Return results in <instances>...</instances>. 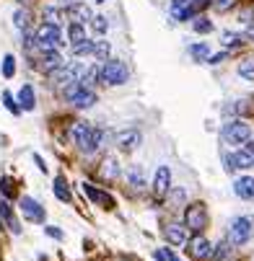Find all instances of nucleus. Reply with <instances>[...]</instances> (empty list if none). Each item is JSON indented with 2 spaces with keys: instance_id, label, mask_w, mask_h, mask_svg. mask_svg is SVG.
Wrapping results in <instances>:
<instances>
[{
  "instance_id": "obj_1",
  "label": "nucleus",
  "mask_w": 254,
  "mask_h": 261,
  "mask_svg": "<svg viewBox=\"0 0 254 261\" xmlns=\"http://www.w3.org/2000/svg\"><path fill=\"white\" fill-rule=\"evenodd\" d=\"M73 137H76V145L83 150V152H96L104 142V137H107V132L94 127V124H88V122H76L73 124Z\"/></svg>"
},
{
  "instance_id": "obj_2",
  "label": "nucleus",
  "mask_w": 254,
  "mask_h": 261,
  "mask_svg": "<svg viewBox=\"0 0 254 261\" xmlns=\"http://www.w3.org/2000/svg\"><path fill=\"white\" fill-rule=\"evenodd\" d=\"M251 140V127L244 119H231L220 130V142L223 145H246Z\"/></svg>"
},
{
  "instance_id": "obj_3",
  "label": "nucleus",
  "mask_w": 254,
  "mask_h": 261,
  "mask_svg": "<svg viewBox=\"0 0 254 261\" xmlns=\"http://www.w3.org/2000/svg\"><path fill=\"white\" fill-rule=\"evenodd\" d=\"M99 78L104 86H125L130 78V70L119 60H104V65L99 68Z\"/></svg>"
},
{
  "instance_id": "obj_4",
  "label": "nucleus",
  "mask_w": 254,
  "mask_h": 261,
  "mask_svg": "<svg viewBox=\"0 0 254 261\" xmlns=\"http://www.w3.org/2000/svg\"><path fill=\"white\" fill-rule=\"evenodd\" d=\"M210 222V214H207V207L202 202H192L184 210V228L192 230V233H202Z\"/></svg>"
},
{
  "instance_id": "obj_5",
  "label": "nucleus",
  "mask_w": 254,
  "mask_h": 261,
  "mask_svg": "<svg viewBox=\"0 0 254 261\" xmlns=\"http://www.w3.org/2000/svg\"><path fill=\"white\" fill-rule=\"evenodd\" d=\"M184 251L189 254V258H195V261H207V258H213L215 246L207 240L202 233H195V236L184 243Z\"/></svg>"
},
{
  "instance_id": "obj_6",
  "label": "nucleus",
  "mask_w": 254,
  "mask_h": 261,
  "mask_svg": "<svg viewBox=\"0 0 254 261\" xmlns=\"http://www.w3.org/2000/svg\"><path fill=\"white\" fill-rule=\"evenodd\" d=\"M60 44H63V32H60V26L42 24L39 32H37V47L42 52H50V50H57Z\"/></svg>"
},
{
  "instance_id": "obj_7",
  "label": "nucleus",
  "mask_w": 254,
  "mask_h": 261,
  "mask_svg": "<svg viewBox=\"0 0 254 261\" xmlns=\"http://www.w3.org/2000/svg\"><path fill=\"white\" fill-rule=\"evenodd\" d=\"M251 233H254V225H251L249 218H233L231 225H228V240H231L233 246H244V243H249Z\"/></svg>"
},
{
  "instance_id": "obj_8",
  "label": "nucleus",
  "mask_w": 254,
  "mask_h": 261,
  "mask_svg": "<svg viewBox=\"0 0 254 261\" xmlns=\"http://www.w3.org/2000/svg\"><path fill=\"white\" fill-rule=\"evenodd\" d=\"M223 160H226V168H228V171H236V168H251V166H254V150L244 148V150H238V152H231V156H226Z\"/></svg>"
},
{
  "instance_id": "obj_9",
  "label": "nucleus",
  "mask_w": 254,
  "mask_h": 261,
  "mask_svg": "<svg viewBox=\"0 0 254 261\" xmlns=\"http://www.w3.org/2000/svg\"><path fill=\"white\" fill-rule=\"evenodd\" d=\"M21 212H24V218L32 220V222H44V218H47L44 207L32 196H21Z\"/></svg>"
},
{
  "instance_id": "obj_10",
  "label": "nucleus",
  "mask_w": 254,
  "mask_h": 261,
  "mask_svg": "<svg viewBox=\"0 0 254 261\" xmlns=\"http://www.w3.org/2000/svg\"><path fill=\"white\" fill-rule=\"evenodd\" d=\"M143 142V134L138 130H125V132H119L117 134V148L119 150H125V152H132V150H138Z\"/></svg>"
},
{
  "instance_id": "obj_11",
  "label": "nucleus",
  "mask_w": 254,
  "mask_h": 261,
  "mask_svg": "<svg viewBox=\"0 0 254 261\" xmlns=\"http://www.w3.org/2000/svg\"><path fill=\"white\" fill-rule=\"evenodd\" d=\"M91 18H94L91 8H88L86 3H81V0H78V3H70V6H68V21H70V24H83V26H86Z\"/></svg>"
},
{
  "instance_id": "obj_12",
  "label": "nucleus",
  "mask_w": 254,
  "mask_h": 261,
  "mask_svg": "<svg viewBox=\"0 0 254 261\" xmlns=\"http://www.w3.org/2000/svg\"><path fill=\"white\" fill-rule=\"evenodd\" d=\"M153 192L156 196H166L171 192V171H169V166H161L158 171H156V178H153Z\"/></svg>"
},
{
  "instance_id": "obj_13",
  "label": "nucleus",
  "mask_w": 254,
  "mask_h": 261,
  "mask_svg": "<svg viewBox=\"0 0 254 261\" xmlns=\"http://www.w3.org/2000/svg\"><path fill=\"white\" fill-rule=\"evenodd\" d=\"M83 194L91 199V202H96V204H101V207H107V210L114 207V199H112L107 192H99L94 184H83Z\"/></svg>"
},
{
  "instance_id": "obj_14",
  "label": "nucleus",
  "mask_w": 254,
  "mask_h": 261,
  "mask_svg": "<svg viewBox=\"0 0 254 261\" xmlns=\"http://www.w3.org/2000/svg\"><path fill=\"white\" fill-rule=\"evenodd\" d=\"M42 18L44 24H52V26H63L68 18V8H60V6H47L42 10Z\"/></svg>"
},
{
  "instance_id": "obj_15",
  "label": "nucleus",
  "mask_w": 254,
  "mask_h": 261,
  "mask_svg": "<svg viewBox=\"0 0 254 261\" xmlns=\"http://www.w3.org/2000/svg\"><path fill=\"white\" fill-rule=\"evenodd\" d=\"M0 218L6 220V225H8V230H11L13 236L21 233V225H19V220H16V214H13V210H11V204H8V199H3V196H0Z\"/></svg>"
},
{
  "instance_id": "obj_16",
  "label": "nucleus",
  "mask_w": 254,
  "mask_h": 261,
  "mask_svg": "<svg viewBox=\"0 0 254 261\" xmlns=\"http://www.w3.org/2000/svg\"><path fill=\"white\" fill-rule=\"evenodd\" d=\"M163 236L171 246H184L187 243V228L184 225H176V222H169L166 230H163Z\"/></svg>"
},
{
  "instance_id": "obj_17",
  "label": "nucleus",
  "mask_w": 254,
  "mask_h": 261,
  "mask_svg": "<svg viewBox=\"0 0 254 261\" xmlns=\"http://www.w3.org/2000/svg\"><path fill=\"white\" fill-rule=\"evenodd\" d=\"M70 101H73V106H76V109H91V106L96 104V94H94L91 88L81 86V90H78V94L73 96Z\"/></svg>"
},
{
  "instance_id": "obj_18",
  "label": "nucleus",
  "mask_w": 254,
  "mask_h": 261,
  "mask_svg": "<svg viewBox=\"0 0 254 261\" xmlns=\"http://www.w3.org/2000/svg\"><path fill=\"white\" fill-rule=\"evenodd\" d=\"M233 192H236V196H241V199H254V178L251 176L238 178L233 184Z\"/></svg>"
},
{
  "instance_id": "obj_19",
  "label": "nucleus",
  "mask_w": 254,
  "mask_h": 261,
  "mask_svg": "<svg viewBox=\"0 0 254 261\" xmlns=\"http://www.w3.org/2000/svg\"><path fill=\"white\" fill-rule=\"evenodd\" d=\"M19 104H21V109H24V112H32L34 106H37V98H34V88L29 86V83H26V86L19 90Z\"/></svg>"
},
{
  "instance_id": "obj_20",
  "label": "nucleus",
  "mask_w": 254,
  "mask_h": 261,
  "mask_svg": "<svg viewBox=\"0 0 254 261\" xmlns=\"http://www.w3.org/2000/svg\"><path fill=\"white\" fill-rule=\"evenodd\" d=\"M99 174H101V178H107V181H114V178L119 176V163H117L114 158H107V160L101 163Z\"/></svg>"
},
{
  "instance_id": "obj_21",
  "label": "nucleus",
  "mask_w": 254,
  "mask_h": 261,
  "mask_svg": "<svg viewBox=\"0 0 254 261\" xmlns=\"http://www.w3.org/2000/svg\"><path fill=\"white\" fill-rule=\"evenodd\" d=\"M189 54L195 57L197 62H205V60H210V44H207V42L192 44V47H189Z\"/></svg>"
},
{
  "instance_id": "obj_22",
  "label": "nucleus",
  "mask_w": 254,
  "mask_h": 261,
  "mask_svg": "<svg viewBox=\"0 0 254 261\" xmlns=\"http://www.w3.org/2000/svg\"><path fill=\"white\" fill-rule=\"evenodd\" d=\"M42 62H44V70H55V68H60V65H65L63 62V57H60V52L57 50H50V52H44V57H42Z\"/></svg>"
},
{
  "instance_id": "obj_23",
  "label": "nucleus",
  "mask_w": 254,
  "mask_h": 261,
  "mask_svg": "<svg viewBox=\"0 0 254 261\" xmlns=\"http://www.w3.org/2000/svg\"><path fill=\"white\" fill-rule=\"evenodd\" d=\"M55 196L60 199V202H70V186H68V181L63 176L55 178Z\"/></svg>"
},
{
  "instance_id": "obj_24",
  "label": "nucleus",
  "mask_w": 254,
  "mask_h": 261,
  "mask_svg": "<svg viewBox=\"0 0 254 261\" xmlns=\"http://www.w3.org/2000/svg\"><path fill=\"white\" fill-rule=\"evenodd\" d=\"M29 21H32V13H29V10L19 8L16 13H13V24H16V28H21V32L29 28Z\"/></svg>"
},
{
  "instance_id": "obj_25",
  "label": "nucleus",
  "mask_w": 254,
  "mask_h": 261,
  "mask_svg": "<svg viewBox=\"0 0 254 261\" xmlns=\"http://www.w3.org/2000/svg\"><path fill=\"white\" fill-rule=\"evenodd\" d=\"M238 75L246 78V80H254V57H246V60L238 62Z\"/></svg>"
},
{
  "instance_id": "obj_26",
  "label": "nucleus",
  "mask_w": 254,
  "mask_h": 261,
  "mask_svg": "<svg viewBox=\"0 0 254 261\" xmlns=\"http://www.w3.org/2000/svg\"><path fill=\"white\" fill-rule=\"evenodd\" d=\"M127 181L132 184L135 189H143L145 186V181H143V171L138 166H132V168H127Z\"/></svg>"
},
{
  "instance_id": "obj_27",
  "label": "nucleus",
  "mask_w": 254,
  "mask_h": 261,
  "mask_svg": "<svg viewBox=\"0 0 254 261\" xmlns=\"http://www.w3.org/2000/svg\"><path fill=\"white\" fill-rule=\"evenodd\" d=\"M73 54H76V57H88V54H94V42L83 39V42H78V44H73Z\"/></svg>"
},
{
  "instance_id": "obj_28",
  "label": "nucleus",
  "mask_w": 254,
  "mask_h": 261,
  "mask_svg": "<svg viewBox=\"0 0 254 261\" xmlns=\"http://www.w3.org/2000/svg\"><path fill=\"white\" fill-rule=\"evenodd\" d=\"M68 36H70V42H73V44L83 42V39H86V26H83V24H70Z\"/></svg>"
},
{
  "instance_id": "obj_29",
  "label": "nucleus",
  "mask_w": 254,
  "mask_h": 261,
  "mask_svg": "<svg viewBox=\"0 0 254 261\" xmlns=\"http://www.w3.org/2000/svg\"><path fill=\"white\" fill-rule=\"evenodd\" d=\"M192 26H195L197 34H210L213 32V21L205 18V16H195V24H192Z\"/></svg>"
},
{
  "instance_id": "obj_30",
  "label": "nucleus",
  "mask_w": 254,
  "mask_h": 261,
  "mask_svg": "<svg viewBox=\"0 0 254 261\" xmlns=\"http://www.w3.org/2000/svg\"><path fill=\"white\" fill-rule=\"evenodd\" d=\"M241 44H244V39L238 36V34H231V32L223 34V47H226V50H238Z\"/></svg>"
},
{
  "instance_id": "obj_31",
  "label": "nucleus",
  "mask_w": 254,
  "mask_h": 261,
  "mask_svg": "<svg viewBox=\"0 0 254 261\" xmlns=\"http://www.w3.org/2000/svg\"><path fill=\"white\" fill-rule=\"evenodd\" d=\"M109 52H112V47H109V42H94V54L101 60H109Z\"/></svg>"
},
{
  "instance_id": "obj_32",
  "label": "nucleus",
  "mask_w": 254,
  "mask_h": 261,
  "mask_svg": "<svg viewBox=\"0 0 254 261\" xmlns=\"http://www.w3.org/2000/svg\"><path fill=\"white\" fill-rule=\"evenodd\" d=\"M13 72H16V60H13V54H6L3 57V75L13 78Z\"/></svg>"
},
{
  "instance_id": "obj_33",
  "label": "nucleus",
  "mask_w": 254,
  "mask_h": 261,
  "mask_svg": "<svg viewBox=\"0 0 254 261\" xmlns=\"http://www.w3.org/2000/svg\"><path fill=\"white\" fill-rule=\"evenodd\" d=\"M91 26H94V32H96V34H107L109 21L104 18V16H94V18H91Z\"/></svg>"
},
{
  "instance_id": "obj_34",
  "label": "nucleus",
  "mask_w": 254,
  "mask_h": 261,
  "mask_svg": "<svg viewBox=\"0 0 254 261\" xmlns=\"http://www.w3.org/2000/svg\"><path fill=\"white\" fill-rule=\"evenodd\" d=\"M3 104H6V109H8L11 114H19V112H21V106L16 104V98H13L8 90H3Z\"/></svg>"
},
{
  "instance_id": "obj_35",
  "label": "nucleus",
  "mask_w": 254,
  "mask_h": 261,
  "mask_svg": "<svg viewBox=\"0 0 254 261\" xmlns=\"http://www.w3.org/2000/svg\"><path fill=\"white\" fill-rule=\"evenodd\" d=\"M233 3H236V0H213V8H215L218 13H226V10L233 8Z\"/></svg>"
},
{
  "instance_id": "obj_36",
  "label": "nucleus",
  "mask_w": 254,
  "mask_h": 261,
  "mask_svg": "<svg viewBox=\"0 0 254 261\" xmlns=\"http://www.w3.org/2000/svg\"><path fill=\"white\" fill-rule=\"evenodd\" d=\"M228 251H231V240L220 243V246H218V251H213V258H226V256H228Z\"/></svg>"
},
{
  "instance_id": "obj_37",
  "label": "nucleus",
  "mask_w": 254,
  "mask_h": 261,
  "mask_svg": "<svg viewBox=\"0 0 254 261\" xmlns=\"http://www.w3.org/2000/svg\"><path fill=\"white\" fill-rule=\"evenodd\" d=\"M44 233H47L50 238H55V240H63V230H60V228H55V225H44Z\"/></svg>"
},
{
  "instance_id": "obj_38",
  "label": "nucleus",
  "mask_w": 254,
  "mask_h": 261,
  "mask_svg": "<svg viewBox=\"0 0 254 261\" xmlns=\"http://www.w3.org/2000/svg\"><path fill=\"white\" fill-rule=\"evenodd\" d=\"M0 189H3V194H6V199H8V196H13V194H16V192H13V181H11L8 176H6L3 181H0Z\"/></svg>"
},
{
  "instance_id": "obj_39",
  "label": "nucleus",
  "mask_w": 254,
  "mask_h": 261,
  "mask_svg": "<svg viewBox=\"0 0 254 261\" xmlns=\"http://www.w3.org/2000/svg\"><path fill=\"white\" fill-rule=\"evenodd\" d=\"M228 57V52H223V54H215V57H210V60H207V62H210V65H220L223 62V60H226Z\"/></svg>"
},
{
  "instance_id": "obj_40",
  "label": "nucleus",
  "mask_w": 254,
  "mask_h": 261,
  "mask_svg": "<svg viewBox=\"0 0 254 261\" xmlns=\"http://www.w3.org/2000/svg\"><path fill=\"white\" fill-rule=\"evenodd\" d=\"M34 160H37V166H39V171H47V166H44L42 156H34Z\"/></svg>"
},
{
  "instance_id": "obj_41",
  "label": "nucleus",
  "mask_w": 254,
  "mask_h": 261,
  "mask_svg": "<svg viewBox=\"0 0 254 261\" xmlns=\"http://www.w3.org/2000/svg\"><path fill=\"white\" fill-rule=\"evenodd\" d=\"M246 39H249V42H254V24L246 28Z\"/></svg>"
},
{
  "instance_id": "obj_42",
  "label": "nucleus",
  "mask_w": 254,
  "mask_h": 261,
  "mask_svg": "<svg viewBox=\"0 0 254 261\" xmlns=\"http://www.w3.org/2000/svg\"><path fill=\"white\" fill-rule=\"evenodd\" d=\"M163 256H166V258H169V261H179V258H176V256H174V254H171V251H169V248H163Z\"/></svg>"
},
{
  "instance_id": "obj_43",
  "label": "nucleus",
  "mask_w": 254,
  "mask_h": 261,
  "mask_svg": "<svg viewBox=\"0 0 254 261\" xmlns=\"http://www.w3.org/2000/svg\"><path fill=\"white\" fill-rule=\"evenodd\" d=\"M96 3H107V0H96Z\"/></svg>"
}]
</instances>
